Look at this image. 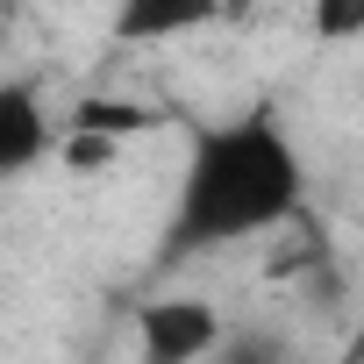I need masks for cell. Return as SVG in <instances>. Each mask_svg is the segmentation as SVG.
<instances>
[{
    "mask_svg": "<svg viewBox=\"0 0 364 364\" xmlns=\"http://www.w3.org/2000/svg\"><path fill=\"white\" fill-rule=\"evenodd\" d=\"M300 208H307V157L279 122V107H243L229 122H208L186 143V164L171 186L164 264L279 236Z\"/></svg>",
    "mask_w": 364,
    "mask_h": 364,
    "instance_id": "cell-1",
    "label": "cell"
},
{
    "mask_svg": "<svg viewBox=\"0 0 364 364\" xmlns=\"http://www.w3.org/2000/svg\"><path fill=\"white\" fill-rule=\"evenodd\" d=\"M136 343L150 364H200L215 350H229V328H222V307L200 300V293H164V300H143L136 307Z\"/></svg>",
    "mask_w": 364,
    "mask_h": 364,
    "instance_id": "cell-2",
    "label": "cell"
},
{
    "mask_svg": "<svg viewBox=\"0 0 364 364\" xmlns=\"http://www.w3.org/2000/svg\"><path fill=\"white\" fill-rule=\"evenodd\" d=\"M65 143L50 100L36 79H0V186H15V178H29L36 164H50Z\"/></svg>",
    "mask_w": 364,
    "mask_h": 364,
    "instance_id": "cell-3",
    "label": "cell"
},
{
    "mask_svg": "<svg viewBox=\"0 0 364 364\" xmlns=\"http://www.w3.org/2000/svg\"><path fill=\"white\" fill-rule=\"evenodd\" d=\"M229 15H236V0H114L107 29H114V43L150 50V43L200 36V29H215V22H229Z\"/></svg>",
    "mask_w": 364,
    "mask_h": 364,
    "instance_id": "cell-4",
    "label": "cell"
},
{
    "mask_svg": "<svg viewBox=\"0 0 364 364\" xmlns=\"http://www.w3.org/2000/svg\"><path fill=\"white\" fill-rule=\"evenodd\" d=\"M307 29H314L321 43L364 36V0H307Z\"/></svg>",
    "mask_w": 364,
    "mask_h": 364,
    "instance_id": "cell-5",
    "label": "cell"
},
{
    "mask_svg": "<svg viewBox=\"0 0 364 364\" xmlns=\"http://www.w3.org/2000/svg\"><path fill=\"white\" fill-rule=\"evenodd\" d=\"M8 15H15V0H0V36H8Z\"/></svg>",
    "mask_w": 364,
    "mask_h": 364,
    "instance_id": "cell-6",
    "label": "cell"
},
{
    "mask_svg": "<svg viewBox=\"0 0 364 364\" xmlns=\"http://www.w3.org/2000/svg\"><path fill=\"white\" fill-rule=\"evenodd\" d=\"M243 8H250V0H236V15H243Z\"/></svg>",
    "mask_w": 364,
    "mask_h": 364,
    "instance_id": "cell-7",
    "label": "cell"
}]
</instances>
